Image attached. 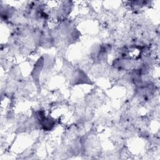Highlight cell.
Segmentation results:
<instances>
[{
	"instance_id": "obj_1",
	"label": "cell",
	"mask_w": 160,
	"mask_h": 160,
	"mask_svg": "<svg viewBox=\"0 0 160 160\" xmlns=\"http://www.w3.org/2000/svg\"><path fill=\"white\" fill-rule=\"evenodd\" d=\"M44 63V59L42 58H41L38 59V61L36 62V64H34V68L32 69L31 75L32 78L34 80V81L37 84V85L39 84V74L41 71V69L43 66Z\"/></svg>"
}]
</instances>
